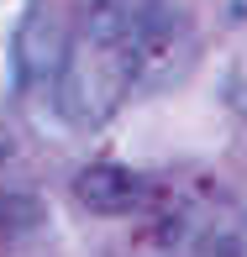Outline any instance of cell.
<instances>
[{
  "label": "cell",
  "mask_w": 247,
  "mask_h": 257,
  "mask_svg": "<svg viewBox=\"0 0 247 257\" xmlns=\"http://www.w3.org/2000/svg\"><path fill=\"white\" fill-rule=\"evenodd\" d=\"M63 48H68V37L58 32L53 6H32L27 11V27H21V37H16L21 79H53L58 63H63Z\"/></svg>",
  "instance_id": "cell-3"
},
{
  "label": "cell",
  "mask_w": 247,
  "mask_h": 257,
  "mask_svg": "<svg viewBox=\"0 0 247 257\" xmlns=\"http://www.w3.org/2000/svg\"><path fill=\"white\" fill-rule=\"evenodd\" d=\"M179 0H90L53 74V105L68 126L95 132L126 105L137 84L184 42Z\"/></svg>",
  "instance_id": "cell-1"
},
{
  "label": "cell",
  "mask_w": 247,
  "mask_h": 257,
  "mask_svg": "<svg viewBox=\"0 0 247 257\" xmlns=\"http://www.w3.org/2000/svg\"><path fill=\"white\" fill-rule=\"evenodd\" d=\"M74 200L95 215H132L147 200V184H142V173L121 168V163H95L74 179Z\"/></svg>",
  "instance_id": "cell-2"
}]
</instances>
